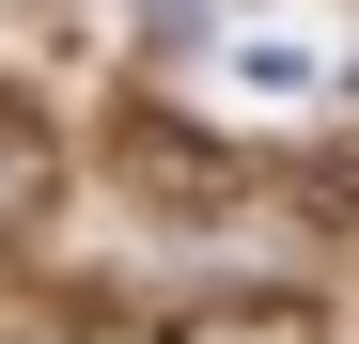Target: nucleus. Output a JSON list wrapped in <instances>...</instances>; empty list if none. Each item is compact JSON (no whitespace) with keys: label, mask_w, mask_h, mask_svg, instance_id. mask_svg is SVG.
I'll return each instance as SVG.
<instances>
[{"label":"nucleus","mask_w":359,"mask_h":344,"mask_svg":"<svg viewBox=\"0 0 359 344\" xmlns=\"http://www.w3.org/2000/svg\"><path fill=\"white\" fill-rule=\"evenodd\" d=\"M109 172H126V204H141V219H172V235H219V219L250 204V141L188 126V110H141V126L109 141Z\"/></svg>","instance_id":"f257e3e1"},{"label":"nucleus","mask_w":359,"mask_h":344,"mask_svg":"<svg viewBox=\"0 0 359 344\" xmlns=\"http://www.w3.org/2000/svg\"><path fill=\"white\" fill-rule=\"evenodd\" d=\"M47 204H63V126H47V94L0 79V251H16Z\"/></svg>","instance_id":"f03ea898"},{"label":"nucleus","mask_w":359,"mask_h":344,"mask_svg":"<svg viewBox=\"0 0 359 344\" xmlns=\"http://www.w3.org/2000/svg\"><path fill=\"white\" fill-rule=\"evenodd\" d=\"M328 63H313V47H234V94H313Z\"/></svg>","instance_id":"7ed1b4c3"}]
</instances>
